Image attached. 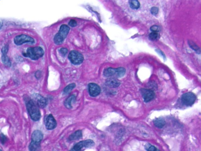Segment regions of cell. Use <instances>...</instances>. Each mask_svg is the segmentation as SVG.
<instances>
[{
	"instance_id": "6da1fadb",
	"label": "cell",
	"mask_w": 201,
	"mask_h": 151,
	"mask_svg": "<svg viewBox=\"0 0 201 151\" xmlns=\"http://www.w3.org/2000/svg\"><path fill=\"white\" fill-rule=\"evenodd\" d=\"M27 109L31 118L33 121H37L41 118V114L39 107L30 99L26 103Z\"/></svg>"
},
{
	"instance_id": "7a4b0ae2",
	"label": "cell",
	"mask_w": 201,
	"mask_h": 151,
	"mask_svg": "<svg viewBox=\"0 0 201 151\" xmlns=\"http://www.w3.org/2000/svg\"><path fill=\"white\" fill-rule=\"evenodd\" d=\"M44 52L42 48L40 47H30L27 49L26 53L24 56L28 57L33 60H36L42 57Z\"/></svg>"
},
{
	"instance_id": "3957f363",
	"label": "cell",
	"mask_w": 201,
	"mask_h": 151,
	"mask_svg": "<svg viewBox=\"0 0 201 151\" xmlns=\"http://www.w3.org/2000/svg\"><path fill=\"white\" fill-rule=\"evenodd\" d=\"M126 73V70L123 68H111L106 69L104 71L103 74L105 76L109 77L115 76L117 77H123Z\"/></svg>"
},
{
	"instance_id": "277c9868",
	"label": "cell",
	"mask_w": 201,
	"mask_h": 151,
	"mask_svg": "<svg viewBox=\"0 0 201 151\" xmlns=\"http://www.w3.org/2000/svg\"><path fill=\"white\" fill-rule=\"evenodd\" d=\"M69 30H70V28L68 26L66 25L61 26L58 33L55 36L54 39L55 43L58 45L62 43L69 34Z\"/></svg>"
},
{
	"instance_id": "5b68a950",
	"label": "cell",
	"mask_w": 201,
	"mask_h": 151,
	"mask_svg": "<svg viewBox=\"0 0 201 151\" xmlns=\"http://www.w3.org/2000/svg\"><path fill=\"white\" fill-rule=\"evenodd\" d=\"M69 58L70 62L75 65H79L83 61V55L78 51L72 50L70 52Z\"/></svg>"
},
{
	"instance_id": "8992f818",
	"label": "cell",
	"mask_w": 201,
	"mask_h": 151,
	"mask_svg": "<svg viewBox=\"0 0 201 151\" xmlns=\"http://www.w3.org/2000/svg\"><path fill=\"white\" fill-rule=\"evenodd\" d=\"M196 97L195 94L192 92L185 93L182 95V102L186 106H191L196 101Z\"/></svg>"
},
{
	"instance_id": "52a82bcc",
	"label": "cell",
	"mask_w": 201,
	"mask_h": 151,
	"mask_svg": "<svg viewBox=\"0 0 201 151\" xmlns=\"http://www.w3.org/2000/svg\"><path fill=\"white\" fill-rule=\"evenodd\" d=\"M14 42L16 45L19 46L26 43H33L35 41L34 39L31 37L24 34H21L14 38Z\"/></svg>"
},
{
	"instance_id": "ba28073f",
	"label": "cell",
	"mask_w": 201,
	"mask_h": 151,
	"mask_svg": "<svg viewBox=\"0 0 201 151\" xmlns=\"http://www.w3.org/2000/svg\"><path fill=\"white\" fill-rule=\"evenodd\" d=\"M32 100L38 106L41 108L46 107L47 101L45 98L38 94H33L32 95Z\"/></svg>"
},
{
	"instance_id": "9c48e42d",
	"label": "cell",
	"mask_w": 201,
	"mask_h": 151,
	"mask_svg": "<svg viewBox=\"0 0 201 151\" xmlns=\"http://www.w3.org/2000/svg\"><path fill=\"white\" fill-rule=\"evenodd\" d=\"M140 92L146 103H148L152 100L155 97V93L152 90L142 88L141 89Z\"/></svg>"
},
{
	"instance_id": "30bf717a",
	"label": "cell",
	"mask_w": 201,
	"mask_h": 151,
	"mask_svg": "<svg viewBox=\"0 0 201 151\" xmlns=\"http://www.w3.org/2000/svg\"><path fill=\"white\" fill-rule=\"evenodd\" d=\"M95 145L94 142L91 140L82 141L77 143L73 147V149L77 151H80L82 148H90Z\"/></svg>"
},
{
	"instance_id": "8fae6325",
	"label": "cell",
	"mask_w": 201,
	"mask_h": 151,
	"mask_svg": "<svg viewBox=\"0 0 201 151\" xmlns=\"http://www.w3.org/2000/svg\"><path fill=\"white\" fill-rule=\"evenodd\" d=\"M46 127L49 130H52L55 128L57 126V122L53 115L50 114L47 115L45 119Z\"/></svg>"
},
{
	"instance_id": "7c38bea8",
	"label": "cell",
	"mask_w": 201,
	"mask_h": 151,
	"mask_svg": "<svg viewBox=\"0 0 201 151\" xmlns=\"http://www.w3.org/2000/svg\"><path fill=\"white\" fill-rule=\"evenodd\" d=\"M89 94L90 96L95 97L100 94V88L98 84L95 83H90L89 85Z\"/></svg>"
},
{
	"instance_id": "4fadbf2b",
	"label": "cell",
	"mask_w": 201,
	"mask_h": 151,
	"mask_svg": "<svg viewBox=\"0 0 201 151\" xmlns=\"http://www.w3.org/2000/svg\"><path fill=\"white\" fill-rule=\"evenodd\" d=\"M120 82L114 78H110L106 81V85L109 87L116 88L120 86Z\"/></svg>"
},
{
	"instance_id": "5bb4252c",
	"label": "cell",
	"mask_w": 201,
	"mask_h": 151,
	"mask_svg": "<svg viewBox=\"0 0 201 151\" xmlns=\"http://www.w3.org/2000/svg\"><path fill=\"white\" fill-rule=\"evenodd\" d=\"M43 137V135L42 132L39 130H36L34 131L32 134V141L41 143Z\"/></svg>"
},
{
	"instance_id": "9a60e30c",
	"label": "cell",
	"mask_w": 201,
	"mask_h": 151,
	"mask_svg": "<svg viewBox=\"0 0 201 151\" xmlns=\"http://www.w3.org/2000/svg\"><path fill=\"white\" fill-rule=\"evenodd\" d=\"M29 148L30 151H40L41 150V143L32 141Z\"/></svg>"
},
{
	"instance_id": "2e32d148",
	"label": "cell",
	"mask_w": 201,
	"mask_h": 151,
	"mask_svg": "<svg viewBox=\"0 0 201 151\" xmlns=\"http://www.w3.org/2000/svg\"><path fill=\"white\" fill-rule=\"evenodd\" d=\"M76 100V97L74 95H71L67 98L64 102V104L67 108L70 109L72 108V104Z\"/></svg>"
},
{
	"instance_id": "e0dca14e",
	"label": "cell",
	"mask_w": 201,
	"mask_h": 151,
	"mask_svg": "<svg viewBox=\"0 0 201 151\" xmlns=\"http://www.w3.org/2000/svg\"><path fill=\"white\" fill-rule=\"evenodd\" d=\"M82 137V132L81 130L76 131L69 136V139L70 141L76 140L81 138Z\"/></svg>"
},
{
	"instance_id": "ac0fdd59",
	"label": "cell",
	"mask_w": 201,
	"mask_h": 151,
	"mask_svg": "<svg viewBox=\"0 0 201 151\" xmlns=\"http://www.w3.org/2000/svg\"><path fill=\"white\" fill-rule=\"evenodd\" d=\"M154 123L155 126L159 128H161L166 124V121L162 118L156 119L154 121Z\"/></svg>"
},
{
	"instance_id": "d6986e66",
	"label": "cell",
	"mask_w": 201,
	"mask_h": 151,
	"mask_svg": "<svg viewBox=\"0 0 201 151\" xmlns=\"http://www.w3.org/2000/svg\"><path fill=\"white\" fill-rule=\"evenodd\" d=\"M130 8L133 9H138L140 7V3L136 0H131L129 1Z\"/></svg>"
},
{
	"instance_id": "ffe728a7",
	"label": "cell",
	"mask_w": 201,
	"mask_h": 151,
	"mask_svg": "<svg viewBox=\"0 0 201 151\" xmlns=\"http://www.w3.org/2000/svg\"><path fill=\"white\" fill-rule=\"evenodd\" d=\"M76 87V84L74 83L69 84L67 86L64 90V94H68L71 92V90Z\"/></svg>"
},
{
	"instance_id": "44dd1931",
	"label": "cell",
	"mask_w": 201,
	"mask_h": 151,
	"mask_svg": "<svg viewBox=\"0 0 201 151\" xmlns=\"http://www.w3.org/2000/svg\"><path fill=\"white\" fill-rule=\"evenodd\" d=\"M1 59L2 62L6 66H10L11 63L10 59L6 55H3L2 56Z\"/></svg>"
},
{
	"instance_id": "7402d4cb",
	"label": "cell",
	"mask_w": 201,
	"mask_h": 151,
	"mask_svg": "<svg viewBox=\"0 0 201 151\" xmlns=\"http://www.w3.org/2000/svg\"><path fill=\"white\" fill-rule=\"evenodd\" d=\"M159 35L158 33L156 32H152L149 35V39L151 41H156L159 39Z\"/></svg>"
},
{
	"instance_id": "603a6c76",
	"label": "cell",
	"mask_w": 201,
	"mask_h": 151,
	"mask_svg": "<svg viewBox=\"0 0 201 151\" xmlns=\"http://www.w3.org/2000/svg\"><path fill=\"white\" fill-rule=\"evenodd\" d=\"M189 44L191 48L196 51L198 54H200V49L199 48L198 46L196 45V44H195L194 42L191 41H189Z\"/></svg>"
},
{
	"instance_id": "cb8c5ba5",
	"label": "cell",
	"mask_w": 201,
	"mask_h": 151,
	"mask_svg": "<svg viewBox=\"0 0 201 151\" xmlns=\"http://www.w3.org/2000/svg\"><path fill=\"white\" fill-rule=\"evenodd\" d=\"M145 148L147 151H159L155 146L150 144H146L145 146Z\"/></svg>"
},
{
	"instance_id": "d4e9b609",
	"label": "cell",
	"mask_w": 201,
	"mask_h": 151,
	"mask_svg": "<svg viewBox=\"0 0 201 151\" xmlns=\"http://www.w3.org/2000/svg\"><path fill=\"white\" fill-rule=\"evenodd\" d=\"M150 30L153 32L158 33L160 30V28H159V26H157L154 25L150 28Z\"/></svg>"
},
{
	"instance_id": "484cf974",
	"label": "cell",
	"mask_w": 201,
	"mask_h": 151,
	"mask_svg": "<svg viewBox=\"0 0 201 151\" xmlns=\"http://www.w3.org/2000/svg\"><path fill=\"white\" fill-rule=\"evenodd\" d=\"M158 12H159V9H158V8L153 7L151 9L150 12L152 15H157L158 14Z\"/></svg>"
},
{
	"instance_id": "4316f807",
	"label": "cell",
	"mask_w": 201,
	"mask_h": 151,
	"mask_svg": "<svg viewBox=\"0 0 201 151\" xmlns=\"http://www.w3.org/2000/svg\"><path fill=\"white\" fill-rule=\"evenodd\" d=\"M7 138L3 134H1L0 135V141L1 143L3 144H4L6 142Z\"/></svg>"
},
{
	"instance_id": "83f0119b",
	"label": "cell",
	"mask_w": 201,
	"mask_h": 151,
	"mask_svg": "<svg viewBox=\"0 0 201 151\" xmlns=\"http://www.w3.org/2000/svg\"><path fill=\"white\" fill-rule=\"evenodd\" d=\"M8 46L5 45L2 49V53L3 55H6L8 51Z\"/></svg>"
},
{
	"instance_id": "f1b7e54d",
	"label": "cell",
	"mask_w": 201,
	"mask_h": 151,
	"mask_svg": "<svg viewBox=\"0 0 201 151\" xmlns=\"http://www.w3.org/2000/svg\"><path fill=\"white\" fill-rule=\"evenodd\" d=\"M60 54L63 56H65L68 52V50L66 48H62L60 50Z\"/></svg>"
},
{
	"instance_id": "f546056e",
	"label": "cell",
	"mask_w": 201,
	"mask_h": 151,
	"mask_svg": "<svg viewBox=\"0 0 201 151\" xmlns=\"http://www.w3.org/2000/svg\"><path fill=\"white\" fill-rule=\"evenodd\" d=\"M69 25L71 27H75V26H76L77 23L75 20L72 19L69 22Z\"/></svg>"
},
{
	"instance_id": "4dcf8cb0",
	"label": "cell",
	"mask_w": 201,
	"mask_h": 151,
	"mask_svg": "<svg viewBox=\"0 0 201 151\" xmlns=\"http://www.w3.org/2000/svg\"><path fill=\"white\" fill-rule=\"evenodd\" d=\"M156 51L157 54H159L160 56L162 57L163 58V59H166V56H165V55H164V54L161 50H159L157 49L156 50Z\"/></svg>"
},
{
	"instance_id": "1f68e13d",
	"label": "cell",
	"mask_w": 201,
	"mask_h": 151,
	"mask_svg": "<svg viewBox=\"0 0 201 151\" xmlns=\"http://www.w3.org/2000/svg\"><path fill=\"white\" fill-rule=\"evenodd\" d=\"M2 26V24H1V23H0V29H1V28Z\"/></svg>"
},
{
	"instance_id": "d6a6232c",
	"label": "cell",
	"mask_w": 201,
	"mask_h": 151,
	"mask_svg": "<svg viewBox=\"0 0 201 151\" xmlns=\"http://www.w3.org/2000/svg\"><path fill=\"white\" fill-rule=\"evenodd\" d=\"M71 151H77L75 150H73V149L71 150Z\"/></svg>"
},
{
	"instance_id": "836d02e7",
	"label": "cell",
	"mask_w": 201,
	"mask_h": 151,
	"mask_svg": "<svg viewBox=\"0 0 201 151\" xmlns=\"http://www.w3.org/2000/svg\"><path fill=\"white\" fill-rule=\"evenodd\" d=\"M0 151H2L1 150V149H0Z\"/></svg>"
}]
</instances>
